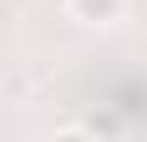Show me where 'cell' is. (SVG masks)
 <instances>
[{"instance_id": "1", "label": "cell", "mask_w": 147, "mask_h": 142, "mask_svg": "<svg viewBox=\"0 0 147 142\" xmlns=\"http://www.w3.org/2000/svg\"><path fill=\"white\" fill-rule=\"evenodd\" d=\"M66 10L76 20H86V26H107V20L122 15V0H66Z\"/></svg>"}]
</instances>
